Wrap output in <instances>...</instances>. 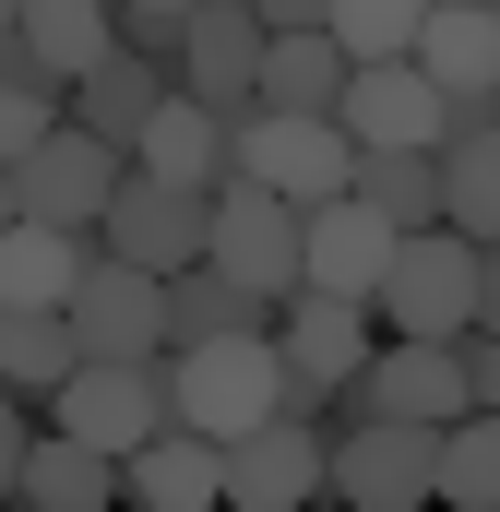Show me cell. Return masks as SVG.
Instances as JSON below:
<instances>
[{
	"mask_svg": "<svg viewBox=\"0 0 500 512\" xmlns=\"http://www.w3.org/2000/svg\"><path fill=\"white\" fill-rule=\"evenodd\" d=\"M429 501L500 512V417H489V405H465V417L441 429V477H429Z\"/></svg>",
	"mask_w": 500,
	"mask_h": 512,
	"instance_id": "27",
	"label": "cell"
},
{
	"mask_svg": "<svg viewBox=\"0 0 500 512\" xmlns=\"http://www.w3.org/2000/svg\"><path fill=\"white\" fill-rule=\"evenodd\" d=\"M24 405H36V393H12V382H0V501L24 489V441H36V417H24Z\"/></svg>",
	"mask_w": 500,
	"mask_h": 512,
	"instance_id": "31",
	"label": "cell"
},
{
	"mask_svg": "<svg viewBox=\"0 0 500 512\" xmlns=\"http://www.w3.org/2000/svg\"><path fill=\"white\" fill-rule=\"evenodd\" d=\"M370 310H381V334H477V239L465 227H405Z\"/></svg>",
	"mask_w": 500,
	"mask_h": 512,
	"instance_id": "4",
	"label": "cell"
},
{
	"mask_svg": "<svg viewBox=\"0 0 500 512\" xmlns=\"http://www.w3.org/2000/svg\"><path fill=\"white\" fill-rule=\"evenodd\" d=\"M179 12H191V0H179Z\"/></svg>",
	"mask_w": 500,
	"mask_h": 512,
	"instance_id": "38",
	"label": "cell"
},
{
	"mask_svg": "<svg viewBox=\"0 0 500 512\" xmlns=\"http://www.w3.org/2000/svg\"><path fill=\"white\" fill-rule=\"evenodd\" d=\"M489 12H500V0H489Z\"/></svg>",
	"mask_w": 500,
	"mask_h": 512,
	"instance_id": "39",
	"label": "cell"
},
{
	"mask_svg": "<svg viewBox=\"0 0 500 512\" xmlns=\"http://www.w3.org/2000/svg\"><path fill=\"white\" fill-rule=\"evenodd\" d=\"M262 36H274V24H262L250 0H191V36H179V96H203V108H227V120H239V108H262V96H250V84H262Z\"/></svg>",
	"mask_w": 500,
	"mask_h": 512,
	"instance_id": "10",
	"label": "cell"
},
{
	"mask_svg": "<svg viewBox=\"0 0 500 512\" xmlns=\"http://www.w3.org/2000/svg\"><path fill=\"white\" fill-rule=\"evenodd\" d=\"M179 358V417L203 429V441H239L274 417V382H286V346H274V322H250V334H203V346H167Z\"/></svg>",
	"mask_w": 500,
	"mask_h": 512,
	"instance_id": "3",
	"label": "cell"
},
{
	"mask_svg": "<svg viewBox=\"0 0 500 512\" xmlns=\"http://www.w3.org/2000/svg\"><path fill=\"white\" fill-rule=\"evenodd\" d=\"M120 501H143V512H203V501H227V441H203L191 417L155 429L143 453H120Z\"/></svg>",
	"mask_w": 500,
	"mask_h": 512,
	"instance_id": "15",
	"label": "cell"
},
{
	"mask_svg": "<svg viewBox=\"0 0 500 512\" xmlns=\"http://www.w3.org/2000/svg\"><path fill=\"white\" fill-rule=\"evenodd\" d=\"M358 203H381L393 227H441V155L429 143H358Z\"/></svg>",
	"mask_w": 500,
	"mask_h": 512,
	"instance_id": "25",
	"label": "cell"
},
{
	"mask_svg": "<svg viewBox=\"0 0 500 512\" xmlns=\"http://www.w3.org/2000/svg\"><path fill=\"white\" fill-rule=\"evenodd\" d=\"M0 227H12V167H0Z\"/></svg>",
	"mask_w": 500,
	"mask_h": 512,
	"instance_id": "35",
	"label": "cell"
},
{
	"mask_svg": "<svg viewBox=\"0 0 500 512\" xmlns=\"http://www.w3.org/2000/svg\"><path fill=\"white\" fill-rule=\"evenodd\" d=\"M120 179H131V155L108 143V131H84L72 108H60V131L12 167V215H36V227H96Z\"/></svg>",
	"mask_w": 500,
	"mask_h": 512,
	"instance_id": "6",
	"label": "cell"
},
{
	"mask_svg": "<svg viewBox=\"0 0 500 512\" xmlns=\"http://www.w3.org/2000/svg\"><path fill=\"white\" fill-rule=\"evenodd\" d=\"M0 12H24V0H0Z\"/></svg>",
	"mask_w": 500,
	"mask_h": 512,
	"instance_id": "37",
	"label": "cell"
},
{
	"mask_svg": "<svg viewBox=\"0 0 500 512\" xmlns=\"http://www.w3.org/2000/svg\"><path fill=\"white\" fill-rule=\"evenodd\" d=\"M60 310H72V346H84V358H167V274H143V262H120V251L84 262V286H72Z\"/></svg>",
	"mask_w": 500,
	"mask_h": 512,
	"instance_id": "8",
	"label": "cell"
},
{
	"mask_svg": "<svg viewBox=\"0 0 500 512\" xmlns=\"http://www.w3.org/2000/svg\"><path fill=\"white\" fill-rule=\"evenodd\" d=\"M72 370H84V346H72V310H24V298H0V382L48 405Z\"/></svg>",
	"mask_w": 500,
	"mask_h": 512,
	"instance_id": "24",
	"label": "cell"
},
{
	"mask_svg": "<svg viewBox=\"0 0 500 512\" xmlns=\"http://www.w3.org/2000/svg\"><path fill=\"white\" fill-rule=\"evenodd\" d=\"M441 227H465L477 251L500 239V120L465 131V143H441Z\"/></svg>",
	"mask_w": 500,
	"mask_h": 512,
	"instance_id": "26",
	"label": "cell"
},
{
	"mask_svg": "<svg viewBox=\"0 0 500 512\" xmlns=\"http://www.w3.org/2000/svg\"><path fill=\"white\" fill-rule=\"evenodd\" d=\"M48 131H60V96H48V84H24V72H0V167H24Z\"/></svg>",
	"mask_w": 500,
	"mask_h": 512,
	"instance_id": "29",
	"label": "cell"
},
{
	"mask_svg": "<svg viewBox=\"0 0 500 512\" xmlns=\"http://www.w3.org/2000/svg\"><path fill=\"white\" fill-rule=\"evenodd\" d=\"M477 334H500V239L477 251Z\"/></svg>",
	"mask_w": 500,
	"mask_h": 512,
	"instance_id": "34",
	"label": "cell"
},
{
	"mask_svg": "<svg viewBox=\"0 0 500 512\" xmlns=\"http://www.w3.org/2000/svg\"><path fill=\"white\" fill-rule=\"evenodd\" d=\"M334 120H346V143H429L441 155V84L417 60H346Z\"/></svg>",
	"mask_w": 500,
	"mask_h": 512,
	"instance_id": "13",
	"label": "cell"
},
{
	"mask_svg": "<svg viewBox=\"0 0 500 512\" xmlns=\"http://www.w3.org/2000/svg\"><path fill=\"white\" fill-rule=\"evenodd\" d=\"M203 262H227L250 298H298L310 286V262H298V203L286 191H262V179H227L215 191V227H203Z\"/></svg>",
	"mask_w": 500,
	"mask_h": 512,
	"instance_id": "7",
	"label": "cell"
},
{
	"mask_svg": "<svg viewBox=\"0 0 500 512\" xmlns=\"http://www.w3.org/2000/svg\"><path fill=\"white\" fill-rule=\"evenodd\" d=\"M203 227H215V191H179V179H155V167H131L120 191H108V215H96V239L143 274H179V262H203Z\"/></svg>",
	"mask_w": 500,
	"mask_h": 512,
	"instance_id": "9",
	"label": "cell"
},
{
	"mask_svg": "<svg viewBox=\"0 0 500 512\" xmlns=\"http://www.w3.org/2000/svg\"><path fill=\"white\" fill-rule=\"evenodd\" d=\"M12 501H48V512H108L120 501V453H96V441H72L60 417L24 441V489Z\"/></svg>",
	"mask_w": 500,
	"mask_h": 512,
	"instance_id": "21",
	"label": "cell"
},
{
	"mask_svg": "<svg viewBox=\"0 0 500 512\" xmlns=\"http://www.w3.org/2000/svg\"><path fill=\"white\" fill-rule=\"evenodd\" d=\"M250 322H274V298H250L227 262H179V274H167V346H203V334H250Z\"/></svg>",
	"mask_w": 500,
	"mask_h": 512,
	"instance_id": "23",
	"label": "cell"
},
{
	"mask_svg": "<svg viewBox=\"0 0 500 512\" xmlns=\"http://www.w3.org/2000/svg\"><path fill=\"white\" fill-rule=\"evenodd\" d=\"M0 72H12V12H0Z\"/></svg>",
	"mask_w": 500,
	"mask_h": 512,
	"instance_id": "36",
	"label": "cell"
},
{
	"mask_svg": "<svg viewBox=\"0 0 500 512\" xmlns=\"http://www.w3.org/2000/svg\"><path fill=\"white\" fill-rule=\"evenodd\" d=\"M250 12H262V24H274V36H310V24H322V12H334V0H250Z\"/></svg>",
	"mask_w": 500,
	"mask_h": 512,
	"instance_id": "33",
	"label": "cell"
},
{
	"mask_svg": "<svg viewBox=\"0 0 500 512\" xmlns=\"http://www.w3.org/2000/svg\"><path fill=\"white\" fill-rule=\"evenodd\" d=\"M108 48H120L108 0H24V12H12V72H24V84H48L60 108H72V84H84Z\"/></svg>",
	"mask_w": 500,
	"mask_h": 512,
	"instance_id": "12",
	"label": "cell"
},
{
	"mask_svg": "<svg viewBox=\"0 0 500 512\" xmlns=\"http://www.w3.org/2000/svg\"><path fill=\"white\" fill-rule=\"evenodd\" d=\"M108 24H120V48H143V60H167V72H179V36H191V12H179V0H108Z\"/></svg>",
	"mask_w": 500,
	"mask_h": 512,
	"instance_id": "30",
	"label": "cell"
},
{
	"mask_svg": "<svg viewBox=\"0 0 500 512\" xmlns=\"http://www.w3.org/2000/svg\"><path fill=\"white\" fill-rule=\"evenodd\" d=\"M262 108H298V120H334V96H346V48H334V24H310V36H262V84H250Z\"/></svg>",
	"mask_w": 500,
	"mask_h": 512,
	"instance_id": "22",
	"label": "cell"
},
{
	"mask_svg": "<svg viewBox=\"0 0 500 512\" xmlns=\"http://www.w3.org/2000/svg\"><path fill=\"white\" fill-rule=\"evenodd\" d=\"M227 501H250V512L322 501V429H310V417H262V429H239V441H227Z\"/></svg>",
	"mask_w": 500,
	"mask_h": 512,
	"instance_id": "14",
	"label": "cell"
},
{
	"mask_svg": "<svg viewBox=\"0 0 500 512\" xmlns=\"http://www.w3.org/2000/svg\"><path fill=\"white\" fill-rule=\"evenodd\" d=\"M131 167H155V179H179V191H227V108H203V96H167L143 143H131Z\"/></svg>",
	"mask_w": 500,
	"mask_h": 512,
	"instance_id": "20",
	"label": "cell"
},
{
	"mask_svg": "<svg viewBox=\"0 0 500 512\" xmlns=\"http://www.w3.org/2000/svg\"><path fill=\"white\" fill-rule=\"evenodd\" d=\"M393 215L358 203V191H334V203H298V262H310V286H334V298H381V262H393Z\"/></svg>",
	"mask_w": 500,
	"mask_h": 512,
	"instance_id": "11",
	"label": "cell"
},
{
	"mask_svg": "<svg viewBox=\"0 0 500 512\" xmlns=\"http://www.w3.org/2000/svg\"><path fill=\"white\" fill-rule=\"evenodd\" d=\"M441 96H500V12L489 0H429V24H417V48H405Z\"/></svg>",
	"mask_w": 500,
	"mask_h": 512,
	"instance_id": "17",
	"label": "cell"
},
{
	"mask_svg": "<svg viewBox=\"0 0 500 512\" xmlns=\"http://www.w3.org/2000/svg\"><path fill=\"white\" fill-rule=\"evenodd\" d=\"M429 477H441V429L429 417H358V429L322 441V489L358 512H417Z\"/></svg>",
	"mask_w": 500,
	"mask_h": 512,
	"instance_id": "5",
	"label": "cell"
},
{
	"mask_svg": "<svg viewBox=\"0 0 500 512\" xmlns=\"http://www.w3.org/2000/svg\"><path fill=\"white\" fill-rule=\"evenodd\" d=\"M274 346H286L298 370L346 382V370H370V346H381V310H370V298H334V286H298V298L274 310Z\"/></svg>",
	"mask_w": 500,
	"mask_h": 512,
	"instance_id": "16",
	"label": "cell"
},
{
	"mask_svg": "<svg viewBox=\"0 0 500 512\" xmlns=\"http://www.w3.org/2000/svg\"><path fill=\"white\" fill-rule=\"evenodd\" d=\"M108 251L96 227H36V215H12L0 227V298H24V310H60L72 286H84V262Z\"/></svg>",
	"mask_w": 500,
	"mask_h": 512,
	"instance_id": "18",
	"label": "cell"
},
{
	"mask_svg": "<svg viewBox=\"0 0 500 512\" xmlns=\"http://www.w3.org/2000/svg\"><path fill=\"white\" fill-rule=\"evenodd\" d=\"M465 370H477V405L500 417V334H465Z\"/></svg>",
	"mask_w": 500,
	"mask_h": 512,
	"instance_id": "32",
	"label": "cell"
},
{
	"mask_svg": "<svg viewBox=\"0 0 500 512\" xmlns=\"http://www.w3.org/2000/svg\"><path fill=\"white\" fill-rule=\"evenodd\" d=\"M167 96H179V72H167V60H143V48H108V60L72 84V120H84V131H108V143L131 155V143H143V120H155Z\"/></svg>",
	"mask_w": 500,
	"mask_h": 512,
	"instance_id": "19",
	"label": "cell"
},
{
	"mask_svg": "<svg viewBox=\"0 0 500 512\" xmlns=\"http://www.w3.org/2000/svg\"><path fill=\"white\" fill-rule=\"evenodd\" d=\"M322 24H334V48H346V60H405V48H417V24H429V0H334Z\"/></svg>",
	"mask_w": 500,
	"mask_h": 512,
	"instance_id": "28",
	"label": "cell"
},
{
	"mask_svg": "<svg viewBox=\"0 0 500 512\" xmlns=\"http://www.w3.org/2000/svg\"><path fill=\"white\" fill-rule=\"evenodd\" d=\"M48 417L96 453H143L155 429H179V358H84L48 393Z\"/></svg>",
	"mask_w": 500,
	"mask_h": 512,
	"instance_id": "1",
	"label": "cell"
},
{
	"mask_svg": "<svg viewBox=\"0 0 500 512\" xmlns=\"http://www.w3.org/2000/svg\"><path fill=\"white\" fill-rule=\"evenodd\" d=\"M227 179H262L286 203H334L358 179V143L346 120H298V108H239L227 120Z\"/></svg>",
	"mask_w": 500,
	"mask_h": 512,
	"instance_id": "2",
	"label": "cell"
}]
</instances>
